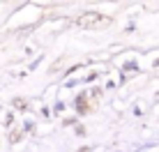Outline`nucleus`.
Returning a JSON list of instances; mask_svg holds the SVG:
<instances>
[{
    "instance_id": "1",
    "label": "nucleus",
    "mask_w": 159,
    "mask_h": 152,
    "mask_svg": "<svg viewBox=\"0 0 159 152\" xmlns=\"http://www.w3.org/2000/svg\"><path fill=\"white\" fill-rule=\"evenodd\" d=\"M106 23H108V19L97 12H85L83 16H79V25H83V28H102Z\"/></svg>"
}]
</instances>
